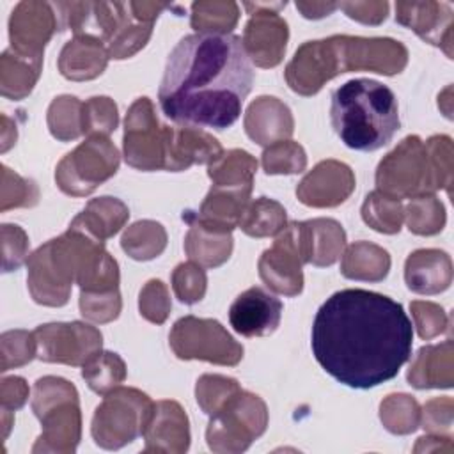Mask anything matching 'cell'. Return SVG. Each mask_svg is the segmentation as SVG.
<instances>
[{"label": "cell", "mask_w": 454, "mask_h": 454, "mask_svg": "<svg viewBox=\"0 0 454 454\" xmlns=\"http://www.w3.org/2000/svg\"><path fill=\"white\" fill-rule=\"evenodd\" d=\"M413 326L403 305L365 289L333 293L317 309L310 346L339 383L372 388L397 376L410 360Z\"/></svg>", "instance_id": "obj_1"}, {"label": "cell", "mask_w": 454, "mask_h": 454, "mask_svg": "<svg viewBox=\"0 0 454 454\" xmlns=\"http://www.w3.org/2000/svg\"><path fill=\"white\" fill-rule=\"evenodd\" d=\"M254 82L241 37L192 34L170 51L160 83L163 114L184 126H232Z\"/></svg>", "instance_id": "obj_2"}, {"label": "cell", "mask_w": 454, "mask_h": 454, "mask_svg": "<svg viewBox=\"0 0 454 454\" xmlns=\"http://www.w3.org/2000/svg\"><path fill=\"white\" fill-rule=\"evenodd\" d=\"M73 284L89 293L119 289V264L103 241L69 227L28 255L27 286L35 303L62 307Z\"/></svg>", "instance_id": "obj_3"}, {"label": "cell", "mask_w": 454, "mask_h": 454, "mask_svg": "<svg viewBox=\"0 0 454 454\" xmlns=\"http://www.w3.org/2000/svg\"><path fill=\"white\" fill-rule=\"evenodd\" d=\"M330 119L339 138L355 151L387 145L401 126L394 92L371 78H355L332 92Z\"/></svg>", "instance_id": "obj_4"}, {"label": "cell", "mask_w": 454, "mask_h": 454, "mask_svg": "<svg viewBox=\"0 0 454 454\" xmlns=\"http://www.w3.org/2000/svg\"><path fill=\"white\" fill-rule=\"evenodd\" d=\"M167 7L160 2H89L74 35L98 37L110 59L122 60L147 44L156 18Z\"/></svg>", "instance_id": "obj_5"}, {"label": "cell", "mask_w": 454, "mask_h": 454, "mask_svg": "<svg viewBox=\"0 0 454 454\" xmlns=\"http://www.w3.org/2000/svg\"><path fill=\"white\" fill-rule=\"evenodd\" d=\"M32 411L43 433L32 452H74L82 436L80 399L73 383L59 376L39 378L32 388Z\"/></svg>", "instance_id": "obj_6"}, {"label": "cell", "mask_w": 454, "mask_h": 454, "mask_svg": "<svg viewBox=\"0 0 454 454\" xmlns=\"http://www.w3.org/2000/svg\"><path fill=\"white\" fill-rule=\"evenodd\" d=\"M153 401L147 394L131 387H117L105 394L96 406L90 434L101 449L117 450L144 434Z\"/></svg>", "instance_id": "obj_7"}, {"label": "cell", "mask_w": 454, "mask_h": 454, "mask_svg": "<svg viewBox=\"0 0 454 454\" xmlns=\"http://www.w3.org/2000/svg\"><path fill=\"white\" fill-rule=\"evenodd\" d=\"M266 403L259 395L241 388L211 415L206 442L213 452L238 454L247 450L266 431Z\"/></svg>", "instance_id": "obj_8"}, {"label": "cell", "mask_w": 454, "mask_h": 454, "mask_svg": "<svg viewBox=\"0 0 454 454\" xmlns=\"http://www.w3.org/2000/svg\"><path fill=\"white\" fill-rule=\"evenodd\" d=\"M119 163L121 154L106 135H89L59 161L55 183L66 195L85 197L115 176Z\"/></svg>", "instance_id": "obj_9"}, {"label": "cell", "mask_w": 454, "mask_h": 454, "mask_svg": "<svg viewBox=\"0 0 454 454\" xmlns=\"http://www.w3.org/2000/svg\"><path fill=\"white\" fill-rule=\"evenodd\" d=\"M376 186L380 192L397 199L436 192L429 158L420 137L408 135L380 161Z\"/></svg>", "instance_id": "obj_10"}, {"label": "cell", "mask_w": 454, "mask_h": 454, "mask_svg": "<svg viewBox=\"0 0 454 454\" xmlns=\"http://www.w3.org/2000/svg\"><path fill=\"white\" fill-rule=\"evenodd\" d=\"M168 344L181 360H204L234 367L243 358V346L216 319L184 316L168 333Z\"/></svg>", "instance_id": "obj_11"}, {"label": "cell", "mask_w": 454, "mask_h": 454, "mask_svg": "<svg viewBox=\"0 0 454 454\" xmlns=\"http://www.w3.org/2000/svg\"><path fill=\"white\" fill-rule=\"evenodd\" d=\"M335 76L349 71H372L378 74H399L408 64V50L392 37H328Z\"/></svg>", "instance_id": "obj_12"}, {"label": "cell", "mask_w": 454, "mask_h": 454, "mask_svg": "<svg viewBox=\"0 0 454 454\" xmlns=\"http://www.w3.org/2000/svg\"><path fill=\"white\" fill-rule=\"evenodd\" d=\"M286 5L287 2L243 4L250 18L245 25L241 43L248 60L259 67H275L284 59L289 39V27L287 21L278 16V11Z\"/></svg>", "instance_id": "obj_13"}, {"label": "cell", "mask_w": 454, "mask_h": 454, "mask_svg": "<svg viewBox=\"0 0 454 454\" xmlns=\"http://www.w3.org/2000/svg\"><path fill=\"white\" fill-rule=\"evenodd\" d=\"M122 153L129 167L144 172L161 170L165 160L163 126L149 98H137L124 119Z\"/></svg>", "instance_id": "obj_14"}, {"label": "cell", "mask_w": 454, "mask_h": 454, "mask_svg": "<svg viewBox=\"0 0 454 454\" xmlns=\"http://www.w3.org/2000/svg\"><path fill=\"white\" fill-rule=\"evenodd\" d=\"M37 358L48 364L85 365L101 351V332L87 323H46L34 330Z\"/></svg>", "instance_id": "obj_15"}, {"label": "cell", "mask_w": 454, "mask_h": 454, "mask_svg": "<svg viewBox=\"0 0 454 454\" xmlns=\"http://www.w3.org/2000/svg\"><path fill=\"white\" fill-rule=\"evenodd\" d=\"M303 264L300 222H291L277 234L273 245L262 252L257 270L261 280L273 293L298 296L303 291Z\"/></svg>", "instance_id": "obj_16"}, {"label": "cell", "mask_w": 454, "mask_h": 454, "mask_svg": "<svg viewBox=\"0 0 454 454\" xmlns=\"http://www.w3.org/2000/svg\"><path fill=\"white\" fill-rule=\"evenodd\" d=\"M57 30L59 16L48 2H20L9 18L11 48L21 55L43 59L44 46Z\"/></svg>", "instance_id": "obj_17"}, {"label": "cell", "mask_w": 454, "mask_h": 454, "mask_svg": "<svg viewBox=\"0 0 454 454\" xmlns=\"http://www.w3.org/2000/svg\"><path fill=\"white\" fill-rule=\"evenodd\" d=\"M353 170L337 160L319 161L296 186V197L309 207H335L355 190Z\"/></svg>", "instance_id": "obj_18"}, {"label": "cell", "mask_w": 454, "mask_h": 454, "mask_svg": "<svg viewBox=\"0 0 454 454\" xmlns=\"http://www.w3.org/2000/svg\"><path fill=\"white\" fill-rule=\"evenodd\" d=\"M395 21L452 59V7L445 2H397Z\"/></svg>", "instance_id": "obj_19"}, {"label": "cell", "mask_w": 454, "mask_h": 454, "mask_svg": "<svg viewBox=\"0 0 454 454\" xmlns=\"http://www.w3.org/2000/svg\"><path fill=\"white\" fill-rule=\"evenodd\" d=\"M163 170L181 172L192 165L211 163L223 149L220 142L197 126H163Z\"/></svg>", "instance_id": "obj_20"}, {"label": "cell", "mask_w": 454, "mask_h": 454, "mask_svg": "<svg viewBox=\"0 0 454 454\" xmlns=\"http://www.w3.org/2000/svg\"><path fill=\"white\" fill-rule=\"evenodd\" d=\"M282 317V301L262 287L243 291L229 309V321L234 332L243 337H264L273 333Z\"/></svg>", "instance_id": "obj_21"}, {"label": "cell", "mask_w": 454, "mask_h": 454, "mask_svg": "<svg viewBox=\"0 0 454 454\" xmlns=\"http://www.w3.org/2000/svg\"><path fill=\"white\" fill-rule=\"evenodd\" d=\"M142 436L145 452H186L190 447V426L181 404L168 399L154 403Z\"/></svg>", "instance_id": "obj_22"}, {"label": "cell", "mask_w": 454, "mask_h": 454, "mask_svg": "<svg viewBox=\"0 0 454 454\" xmlns=\"http://www.w3.org/2000/svg\"><path fill=\"white\" fill-rule=\"evenodd\" d=\"M248 138L259 145H271L280 140H289L294 131V119L286 103L273 96H259L254 99L243 121Z\"/></svg>", "instance_id": "obj_23"}, {"label": "cell", "mask_w": 454, "mask_h": 454, "mask_svg": "<svg viewBox=\"0 0 454 454\" xmlns=\"http://www.w3.org/2000/svg\"><path fill=\"white\" fill-rule=\"evenodd\" d=\"M190 229L184 236V252L202 268H218L232 254V232L200 222L193 211L183 213Z\"/></svg>", "instance_id": "obj_24"}, {"label": "cell", "mask_w": 454, "mask_h": 454, "mask_svg": "<svg viewBox=\"0 0 454 454\" xmlns=\"http://www.w3.org/2000/svg\"><path fill=\"white\" fill-rule=\"evenodd\" d=\"M404 280L413 293L438 294L452 282V261L443 250H415L404 262Z\"/></svg>", "instance_id": "obj_25"}, {"label": "cell", "mask_w": 454, "mask_h": 454, "mask_svg": "<svg viewBox=\"0 0 454 454\" xmlns=\"http://www.w3.org/2000/svg\"><path fill=\"white\" fill-rule=\"evenodd\" d=\"M303 259L317 268L337 262L346 247V232L333 218H314L300 222Z\"/></svg>", "instance_id": "obj_26"}, {"label": "cell", "mask_w": 454, "mask_h": 454, "mask_svg": "<svg viewBox=\"0 0 454 454\" xmlns=\"http://www.w3.org/2000/svg\"><path fill=\"white\" fill-rule=\"evenodd\" d=\"M108 59L103 41L92 35H74L60 50L59 71L73 82L94 80L105 71Z\"/></svg>", "instance_id": "obj_27"}, {"label": "cell", "mask_w": 454, "mask_h": 454, "mask_svg": "<svg viewBox=\"0 0 454 454\" xmlns=\"http://www.w3.org/2000/svg\"><path fill=\"white\" fill-rule=\"evenodd\" d=\"M129 218L128 206L115 197H98L87 202L82 213H78L69 227L83 231L98 241H106L115 236Z\"/></svg>", "instance_id": "obj_28"}, {"label": "cell", "mask_w": 454, "mask_h": 454, "mask_svg": "<svg viewBox=\"0 0 454 454\" xmlns=\"http://www.w3.org/2000/svg\"><path fill=\"white\" fill-rule=\"evenodd\" d=\"M408 381L415 388H450L452 376V340L447 339L442 344L424 346L413 358L408 374Z\"/></svg>", "instance_id": "obj_29"}, {"label": "cell", "mask_w": 454, "mask_h": 454, "mask_svg": "<svg viewBox=\"0 0 454 454\" xmlns=\"http://www.w3.org/2000/svg\"><path fill=\"white\" fill-rule=\"evenodd\" d=\"M250 193L252 190L211 186L195 216L207 225L232 232L238 227L247 204L250 202Z\"/></svg>", "instance_id": "obj_30"}, {"label": "cell", "mask_w": 454, "mask_h": 454, "mask_svg": "<svg viewBox=\"0 0 454 454\" xmlns=\"http://www.w3.org/2000/svg\"><path fill=\"white\" fill-rule=\"evenodd\" d=\"M43 59L7 48L0 57V94L7 99H25L39 80Z\"/></svg>", "instance_id": "obj_31"}, {"label": "cell", "mask_w": 454, "mask_h": 454, "mask_svg": "<svg viewBox=\"0 0 454 454\" xmlns=\"http://www.w3.org/2000/svg\"><path fill=\"white\" fill-rule=\"evenodd\" d=\"M390 270V255L380 245L369 241L351 243L340 261V273L349 280L381 282Z\"/></svg>", "instance_id": "obj_32"}, {"label": "cell", "mask_w": 454, "mask_h": 454, "mask_svg": "<svg viewBox=\"0 0 454 454\" xmlns=\"http://www.w3.org/2000/svg\"><path fill=\"white\" fill-rule=\"evenodd\" d=\"M255 170L257 160L250 153L243 149H231L223 151L207 165V177L213 186L252 190Z\"/></svg>", "instance_id": "obj_33"}, {"label": "cell", "mask_w": 454, "mask_h": 454, "mask_svg": "<svg viewBox=\"0 0 454 454\" xmlns=\"http://www.w3.org/2000/svg\"><path fill=\"white\" fill-rule=\"evenodd\" d=\"M287 225L284 206L273 199L259 197L250 200L239 218L238 227L252 238H270L282 232Z\"/></svg>", "instance_id": "obj_34"}, {"label": "cell", "mask_w": 454, "mask_h": 454, "mask_svg": "<svg viewBox=\"0 0 454 454\" xmlns=\"http://www.w3.org/2000/svg\"><path fill=\"white\" fill-rule=\"evenodd\" d=\"M121 247L135 261H151L165 250L167 231L160 222L138 220L126 227Z\"/></svg>", "instance_id": "obj_35"}, {"label": "cell", "mask_w": 454, "mask_h": 454, "mask_svg": "<svg viewBox=\"0 0 454 454\" xmlns=\"http://www.w3.org/2000/svg\"><path fill=\"white\" fill-rule=\"evenodd\" d=\"M239 7L236 2H193L190 25L197 34L227 35L238 25Z\"/></svg>", "instance_id": "obj_36"}, {"label": "cell", "mask_w": 454, "mask_h": 454, "mask_svg": "<svg viewBox=\"0 0 454 454\" xmlns=\"http://www.w3.org/2000/svg\"><path fill=\"white\" fill-rule=\"evenodd\" d=\"M362 220L381 234H397L404 220V206L401 199L374 190L362 204Z\"/></svg>", "instance_id": "obj_37"}, {"label": "cell", "mask_w": 454, "mask_h": 454, "mask_svg": "<svg viewBox=\"0 0 454 454\" xmlns=\"http://www.w3.org/2000/svg\"><path fill=\"white\" fill-rule=\"evenodd\" d=\"M82 378L92 392L105 395L126 380V364L117 353L99 351L82 365Z\"/></svg>", "instance_id": "obj_38"}, {"label": "cell", "mask_w": 454, "mask_h": 454, "mask_svg": "<svg viewBox=\"0 0 454 454\" xmlns=\"http://www.w3.org/2000/svg\"><path fill=\"white\" fill-rule=\"evenodd\" d=\"M82 108L83 103L74 96L64 94L55 98L46 112V122L51 137L60 142H71L83 135Z\"/></svg>", "instance_id": "obj_39"}, {"label": "cell", "mask_w": 454, "mask_h": 454, "mask_svg": "<svg viewBox=\"0 0 454 454\" xmlns=\"http://www.w3.org/2000/svg\"><path fill=\"white\" fill-rule=\"evenodd\" d=\"M404 220L410 232L419 236L438 234L445 227V207L434 193L411 197L404 206Z\"/></svg>", "instance_id": "obj_40"}, {"label": "cell", "mask_w": 454, "mask_h": 454, "mask_svg": "<svg viewBox=\"0 0 454 454\" xmlns=\"http://www.w3.org/2000/svg\"><path fill=\"white\" fill-rule=\"evenodd\" d=\"M380 420L392 434H410L420 426V406L408 394H390L380 404Z\"/></svg>", "instance_id": "obj_41"}, {"label": "cell", "mask_w": 454, "mask_h": 454, "mask_svg": "<svg viewBox=\"0 0 454 454\" xmlns=\"http://www.w3.org/2000/svg\"><path fill=\"white\" fill-rule=\"evenodd\" d=\"M262 170L268 176L300 174L307 167L305 149L294 140H280L268 145L261 154Z\"/></svg>", "instance_id": "obj_42"}, {"label": "cell", "mask_w": 454, "mask_h": 454, "mask_svg": "<svg viewBox=\"0 0 454 454\" xmlns=\"http://www.w3.org/2000/svg\"><path fill=\"white\" fill-rule=\"evenodd\" d=\"M241 387L234 378L222 374H202L195 385V399L206 415L216 413Z\"/></svg>", "instance_id": "obj_43"}, {"label": "cell", "mask_w": 454, "mask_h": 454, "mask_svg": "<svg viewBox=\"0 0 454 454\" xmlns=\"http://www.w3.org/2000/svg\"><path fill=\"white\" fill-rule=\"evenodd\" d=\"M119 124L117 105L108 96H94L83 103L82 126L83 135H110Z\"/></svg>", "instance_id": "obj_44"}, {"label": "cell", "mask_w": 454, "mask_h": 454, "mask_svg": "<svg viewBox=\"0 0 454 454\" xmlns=\"http://www.w3.org/2000/svg\"><path fill=\"white\" fill-rule=\"evenodd\" d=\"M0 371L5 372L14 367H21L37 356V342L34 332L9 330L0 337Z\"/></svg>", "instance_id": "obj_45"}, {"label": "cell", "mask_w": 454, "mask_h": 454, "mask_svg": "<svg viewBox=\"0 0 454 454\" xmlns=\"http://www.w3.org/2000/svg\"><path fill=\"white\" fill-rule=\"evenodd\" d=\"M207 287V277L202 266L190 262H181L172 271V289L176 298L181 303L193 305L200 301L206 294Z\"/></svg>", "instance_id": "obj_46"}, {"label": "cell", "mask_w": 454, "mask_h": 454, "mask_svg": "<svg viewBox=\"0 0 454 454\" xmlns=\"http://www.w3.org/2000/svg\"><path fill=\"white\" fill-rule=\"evenodd\" d=\"M2 206L0 211L12 207H32L39 200L37 184L32 179H25L12 172L7 165H2Z\"/></svg>", "instance_id": "obj_47"}, {"label": "cell", "mask_w": 454, "mask_h": 454, "mask_svg": "<svg viewBox=\"0 0 454 454\" xmlns=\"http://www.w3.org/2000/svg\"><path fill=\"white\" fill-rule=\"evenodd\" d=\"M436 190L450 193L452 184V140L447 135H434L424 142Z\"/></svg>", "instance_id": "obj_48"}, {"label": "cell", "mask_w": 454, "mask_h": 454, "mask_svg": "<svg viewBox=\"0 0 454 454\" xmlns=\"http://www.w3.org/2000/svg\"><path fill=\"white\" fill-rule=\"evenodd\" d=\"M80 312L85 319L92 323H110L119 317L122 309L121 293L108 291V293H85L80 291Z\"/></svg>", "instance_id": "obj_49"}, {"label": "cell", "mask_w": 454, "mask_h": 454, "mask_svg": "<svg viewBox=\"0 0 454 454\" xmlns=\"http://www.w3.org/2000/svg\"><path fill=\"white\" fill-rule=\"evenodd\" d=\"M172 303L168 287L160 278H151L140 289L138 310L140 316L154 325H163L170 314Z\"/></svg>", "instance_id": "obj_50"}, {"label": "cell", "mask_w": 454, "mask_h": 454, "mask_svg": "<svg viewBox=\"0 0 454 454\" xmlns=\"http://www.w3.org/2000/svg\"><path fill=\"white\" fill-rule=\"evenodd\" d=\"M410 310L413 316V325L417 328V333L424 340H429L443 333L449 326V317L438 303L415 300L410 303Z\"/></svg>", "instance_id": "obj_51"}, {"label": "cell", "mask_w": 454, "mask_h": 454, "mask_svg": "<svg viewBox=\"0 0 454 454\" xmlns=\"http://www.w3.org/2000/svg\"><path fill=\"white\" fill-rule=\"evenodd\" d=\"M2 236V271L9 273L18 270L28 259V236L20 225L4 223Z\"/></svg>", "instance_id": "obj_52"}, {"label": "cell", "mask_w": 454, "mask_h": 454, "mask_svg": "<svg viewBox=\"0 0 454 454\" xmlns=\"http://www.w3.org/2000/svg\"><path fill=\"white\" fill-rule=\"evenodd\" d=\"M454 403L450 397H434L427 401L420 411V424L431 434L450 433Z\"/></svg>", "instance_id": "obj_53"}, {"label": "cell", "mask_w": 454, "mask_h": 454, "mask_svg": "<svg viewBox=\"0 0 454 454\" xmlns=\"http://www.w3.org/2000/svg\"><path fill=\"white\" fill-rule=\"evenodd\" d=\"M388 2H340L339 9L346 12L348 18L360 21L364 25H380L387 20Z\"/></svg>", "instance_id": "obj_54"}, {"label": "cell", "mask_w": 454, "mask_h": 454, "mask_svg": "<svg viewBox=\"0 0 454 454\" xmlns=\"http://www.w3.org/2000/svg\"><path fill=\"white\" fill-rule=\"evenodd\" d=\"M28 399V385L20 376H9L0 381V408L2 411H16Z\"/></svg>", "instance_id": "obj_55"}, {"label": "cell", "mask_w": 454, "mask_h": 454, "mask_svg": "<svg viewBox=\"0 0 454 454\" xmlns=\"http://www.w3.org/2000/svg\"><path fill=\"white\" fill-rule=\"evenodd\" d=\"M296 9L307 20H321L325 16H330L335 9H339V4H335V2H296Z\"/></svg>", "instance_id": "obj_56"}, {"label": "cell", "mask_w": 454, "mask_h": 454, "mask_svg": "<svg viewBox=\"0 0 454 454\" xmlns=\"http://www.w3.org/2000/svg\"><path fill=\"white\" fill-rule=\"evenodd\" d=\"M2 122H4V129H2V153H5L11 145L16 144V124L11 122V119L7 115H2Z\"/></svg>", "instance_id": "obj_57"}]
</instances>
